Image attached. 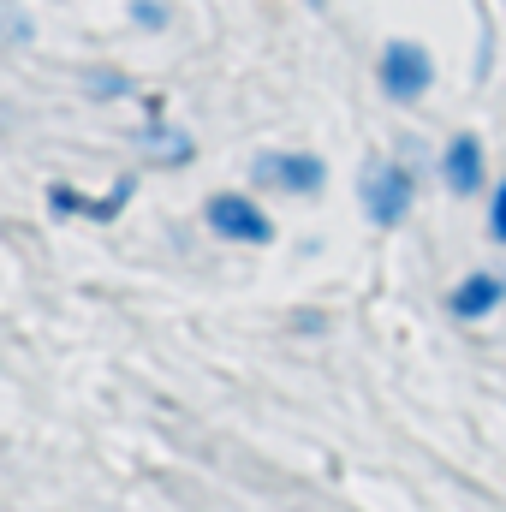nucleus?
I'll return each mask as SVG.
<instances>
[{"mask_svg": "<svg viewBox=\"0 0 506 512\" xmlns=\"http://www.w3.org/2000/svg\"><path fill=\"white\" fill-rule=\"evenodd\" d=\"M411 197H417V173H411V161H399V155H376V161L364 167V179H358L364 215H370L376 227H387V233L411 215Z\"/></svg>", "mask_w": 506, "mask_h": 512, "instance_id": "1", "label": "nucleus"}, {"mask_svg": "<svg viewBox=\"0 0 506 512\" xmlns=\"http://www.w3.org/2000/svg\"><path fill=\"white\" fill-rule=\"evenodd\" d=\"M376 84H381L387 102H417V96H429V90H435V54H429L423 42H405V36L381 42Z\"/></svg>", "mask_w": 506, "mask_h": 512, "instance_id": "2", "label": "nucleus"}, {"mask_svg": "<svg viewBox=\"0 0 506 512\" xmlns=\"http://www.w3.org/2000/svg\"><path fill=\"white\" fill-rule=\"evenodd\" d=\"M251 179L268 191H286V197H316L328 185V161L310 155V149H274V155H256Z\"/></svg>", "mask_w": 506, "mask_h": 512, "instance_id": "3", "label": "nucleus"}, {"mask_svg": "<svg viewBox=\"0 0 506 512\" xmlns=\"http://www.w3.org/2000/svg\"><path fill=\"white\" fill-rule=\"evenodd\" d=\"M203 221L221 233V239H233V245H268L274 239V221H268V209L245 197V191H215L209 203H203Z\"/></svg>", "mask_w": 506, "mask_h": 512, "instance_id": "4", "label": "nucleus"}, {"mask_svg": "<svg viewBox=\"0 0 506 512\" xmlns=\"http://www.w3.org/2000/svg\"><path fill=\"white\" fill-rule=\"evenodd\" d=\"M441 185L453 197H477L489 185V155H483V137L477 131L447 137V149H441Z\"/></svg>", "mask_w": 506, "mask_h": 512, "instance_id": "5", "label": "nucleus"}, {"mask_svg": "<svg viewBox=\"0 0 506 512\" xmlns=\"http://www.w3.org/2000/svg\"><path fill=\"white\" fill-rule=\"evenodd\" d=\"M501 304H506V274H495V268H477V274H465V280L447 292V310H453L459 322H489Z\"/></svg>", "mask_w": 506, "mask_h": 512, "instance_id": "6", "label": "nucleus"}, {"mask_svg": "<svg viewBox=\"0 0 506 512\" xmlns=\"http://www.w3.org/2000/svg\"><path fill=\"white\" fill-rule=\"evenodd\" d=\"M489 239L506 245V179L495 185V197H489Z\"/></svg>", "mask_w": 506, "mask_h": 512, "instance_id": "7", "label": "nucleus"}, {"mask_svg": "<svg viewBox=\"0 0 506 512\" xmlns=\"http://www.w3.org/2000/svg\"><path fill=\"white\" fill-rule=\"evenodd\" d=\"M131 18H137L143 30H161V24H167V6H155V0H131Z\"/></svg>", "mask_w": 506, "mask_h": 512, "instance_id": "8", "label": "nucleus"}, {"mask_svg": "<svg viewBox=\"0 0 506 512\" xmlns=\"http://www.w3.org/2000/svg\"><path fill=\"white\" fill-rule=\"evenodd\" d=\"M316 6H322V0H316Z\"/></svg>", "mask_w": 506, "mask_h": 512, "instance_id": "9", "label": "nucleus"}]
</instances>
